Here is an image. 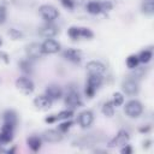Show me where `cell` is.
Wrapping results in <instances>:
<instances>
[{"label":"cell","mask_w":154,"mask_h":154,"mask_svg":"<svg viewBox=\"0 0 154 154\" xmlns=\"http://www.w3.org/2000/svg\"><path fill=\"white\" fill-rule=\"evenodd\" d=\"M102 83V76L100 75H89L87 84H85V95L91 99L94 96V94L96 93V90L99 89V87Z\"/></svg>","instance_id":"1"},{"label":"cell","mask_w":154,"mask_h":154,"mask_svg":"<svg viewBox=\"0 0 154 154\" xmlns=\"http://www.w3.org/2000/svg\"><path fill=\"white\" fill-rule=\"evenodd\" d=\"M125 113L128 117L130 118H137L142 114L143 112V106L138 100H130L126 102L125 108H124Z\"/></svg>","instance_id":"2"},{"label":"cell","mask_w":154,"mask_h":154,"mask_svg":"<svg viewBox=\"0 0 154 154\" xmlns=\"http://www.w3.org/2000/svg\"><path fill=\"white\" fill-rule=\"evenodd\" d=\"M38 12H40L41 17L46 22H53L59 16V11L54 6H52V5H42V6H40Z\"/></svg>","instance_id":"3"},{"label":"cell","mask_w":154,"mask_h":154,"mask_svg":"<svg viewBox=\"0 0 154 154\" xmlns=\"http://www.w3.org/2000/svg\"><path fill=\"white\" fill-rule=\"evenodd\" d=\"M65 105L67 107H70V109L77 108L82 106V100L81 96L78 94V91L76 89H70L65 96Z\"/></svg>","instance_id":"4"},{"label":"cell","mask_w":154,"mask_h":154,"mask_svg":"<svg viewBox=\"0 0 154 154\" xmlns=\"http://www.w3.org/2000/svg\"><path fill=\"white\" fill-rule=\"evenodd\" d=\"M16 87H17V89L19 91H22L25 95L31 94L34 91V89H35L34 82L30 78H28V77H19L16 81Z\"/></svg>","instance_id":"5"},{"label":"cell","mask_w":154,"mask_h":154,"mask_svg":"<svg viewBox=\"0 0 154 154\" xmlns=\"http://www.w3.org/2000/svg\"><path fill=\"white\" fill-rule=\"evenodd\" d=\"M38 32H40L41 36H43L46 38H52L58 34V28L52 22H46L45 24H42L40 26Z\"/></svg>","instance_id":"6"},{"label":"cell","mask_w":154,"mask_h":154,"mask_svg":"<svg viewBox=\"0 0 154 154\" xmlns=\"http://www.w3.org/2000/svg\"><path fill=\"white\" fill-rule=\"evenodd\" d=\"M129 134H128V131H125V130H120L117 135H116V137H113L111 141H109V143H108V147L109 148H114V147H119V146H124V144H126L128 142H129Z\"/></svg>","instance_id":"7"},{"label":"cell","mask_w":154,"mask_h":154,"mask_svg":"<svg viewBox=\"0 0 154 154\" xmlns=\"http://www.w3.org/2000/svg\"><path fill=\"white\" fill-rule=\"evenodd\" d=\"M25 53H26L28 58H31V59H38L45 54L42 51V46L37 42H32V43L28 45L25 48Z\"/></svg>","instance_id":"8"},{"label":"cell","mask_w":154,"mask_h":154,"mask_svg":"<svg viewBox=\"0 0 154 154\" xmlns=\"http://www.w3.org/2000/svg\"><path fill=\"white\" fill-rule=\"evenodd\" d=\"M87 71H88L89 75H100V76H102L106 71V66L101 61L91 60L87 64Z\"/></svg>","instance_id":"9"},{"label":"cell","mask_w":154,"mask_h":154,"mask_svg":"<svg viewBox=\"0 0 154 154\" xmlns=\"http://www.w3.org/2000/svg\"><path fill=\"white\" fill-rule=\"evenodd\" d=\"M122 89L126 95H136L138 93V83L132 79V78H128L122 83Z\"/></svg>","instance_id":"10"},{"label":"cell","mask_w":154,"mask_h":154,"mask_svg":"<svg viewBox=\"0 0 154 154\" xmlns=\"http://www.w3.org/2000/svg\"><path fill=\"white\" fill-rule=\"evenodd\" d=\"M42 138L49 143H57L63 140V132L55 129H48L42 134Z\"/></svg>","instance_id":"11"},{"label":"cell","mask_w":154,"mask_h":154,"mask_svg":"<svg viewBox=\"0 0 154 154\" xmlns=\"http://www.w3.org/2000/svg\"><path fill=\"white\" fill-rule=\"evenodd\" d=\"M41 46H42L43 53H46V54H54V53L59 52V49H60V43L53 38L45 40V42Z\"/></svg>","instance_id":"12"},{"label":"cell","mask_w":154,"mask_h":154,"mask_svg":"<svg viewBox=\"0 0 154 154\" xmlns=\"http://www.w3.org/2000/svg\"><path fill=\"white\" fill-rule=\"evenodd\" d=\"M93 120H94V116H93L91 111L85 109V111H83V112H81L78 114V124L83 129L89 128L93 124Z\"/></svg>","instance_id":"13"},{"label":"cell","mask_w":154,"mask_h":154,"mask_svg":"<svg viewBox=\"0 0 154 154\" xmlns=\"http://www.w3.org/2000/svg\"><path fill=\"white\" fill-rule=\"evenodd\" d=\"M34 105L36 108L46 111V109L52 107V100L47 95H38L34 99Z\"/></svg>","instance_id":"14"},{"label":"cell","mask_w":154,"mask_h":154,"mask_svg":"<svg viewBox=\"0 0 154 154\" xmlns=\"http://www.w3.org/2000/svg\"><path fill=\"white\" fill-rule=\"evenodd\" d=\"M45 95H47L52 101L53 100H59L63 96V90L58 84H49L46 88V94Z\"/></svg>","instance_id":"15"},{"label":"cell","mask_w":154,"mask_h":154,"mask_svg":"<svg viewBox=\"0 0 154 154\" xmlns=\"http://www.w3.org/2000/svg\"><path fill=\"white\" fill-rule=\"evenodd\" d=\"M63 57H64L66 60L71 61V63H79L81 59H82V53H81V51H78V49L69 48V49L64 51Z\"/></svg>","instance_id":"16"},{"label":"cell","mask_w":154,"mask_h":154,"mask_svg":"<svg viewBox=\"0 0 154 154\" xmlns=\"http://www.w3.org/2000/svg\"><path fill=\"white\" fill-rule=\"evenodd\" d=\"M13 130L14 128L8 125H2V129L0 131V143H8L13 140Z\"/></svg>","instance_id":"17"},{"label":"cell","mask_w":154,"mask_h":154,"mask_svg":"<svg viewBox=\"0 0 154 154\" xmlns=\"http://www.w3.org/2000/svg\"><path fill=\"white\" fill-rule=\"evenodd\" d=\"M17 122H18L17 113H16L13 109H7V111H5V113H4V124H5V125L16 128Z\"/></svg>","instance_id":"18"},{"label":"cell","mask_w":154,"mask_h":154,"mask_svg":"<svg viewBox=\"0 0 154 154\" xmlns=\"http://www.w3.org/2000/svg\"><path fill=\"white\" fill-rule=\"evenodd\" d=\"M26 144H28V147H29L32 152H37V150H40L41 144H42L41 137H38V136H30V137H28Z\"/></svg>","instance_id":"19"},{"label":"cell","mask_w":154,"mask_h":154,"mask_svg":"<svg viewBox=\"0 0 154 154\" xmlns=\"http://www.w3.org/2000/svg\"><path fill=\"white\" fill-rule=\"evenodd\" d=\"M87 11L90 13V14H99L102 12L101 10V5L100 2L97 1H90L87 4Z\"/></svg>","instance_id":"20"},{"label":"cell","mask_w":154,"mask_h":154,"mask_svg":"<svg viewBox=\"0 0 154 154\" xmlns=\"http://www.w3.org/2000/svg\"><path fill=\"white\" fill-rule=\"evenodd\" d=\"M137 57H138L140 63L147 64V63H149V61H150V59H152V57H153V53H152V51H150V49H144V51L140 52V54H138Z\"/></svg>","instance_id":"21"},{"label":"cell","mask_w":154,"mask_h":154,"mask_svg":"<svg viewBox=\"0 0 154 154\" xmlns=\"http://www.w3.org/2000/svg\"><path fill=\"white\" fill-rule=\"evenodd\" d=\"M114 105H113V102L112 101H107V102H105L103 103V106H102V113L105 114V116H107V117H112L113 114H114Z\"/></svg>","instance_id":"22"},{"label":"cell","mask_w":154,"mask_h":154,"mask_svg":"<svg viewBox=\"0 0 154 154\" xmlns=\"http://www.w3.org/2000/svg\"><path fill=\"white\" fill-rule=\"evenodd\" d=\"M140 64V60H138V57L136 54H131L126 58V66L131 70H134L135 67H137Z\"/></svg>","instance_id":"23"},{"label":"cell","mask_w":154,"mask_h":154,"mask_svg":"<svg viewBox=\"0 0 154 154\" xmlns=\"http://www.w3.org/2000/svg\"><path fill=\"white\" fill-rule=\"evenodd\" d=\"M73 116V111L72 109H65V111H61L60 113H58V114H55V120L58 122V120H61V119H69V118H71Z\"/></svg>","instance_id":"24"},{"label":"cell","mask_w":154,"mask_h":154,"mask_svg":"<svg viewBox=\"0 0 154 154\" xmlns=\"http://www.w3.org/2000/svg\"><path fill=\"white\" fill-rule=\"evenodd\" d=\"M142 11H143L146 14H153V13H154V2H153L152 0L146 1V2L142 5Z\"/></svg>","instance_id":"25"},{"label":"cell","mask_w":154,"mask_h":154,"mask_svg":"<svg viewBox=\"0 0 154 154\" xmlns=\"http://www.w3.org/2000/svg\"><path fill=\"white\" fill-rule=\"evenodd\" d=\"M112 102H113V105H114L116 107L122 106V105L124 103V96H123V94H122V93H114V94H113V100H112Z\"/></svg>","instance_id":"26"},{"label":"cell","mask_w":154,"mask_h":154,"mask_svg":"<svg viewBox=\"0 0 154 154\" xmlns=\"http://www.w3.org/2000/svg\"><path fill=\"white\" fill-rule=\"evenodd\" d=\"M19 67L24 73H30L32 71V67H31V64L29 63V60H22L19 63Z\"/></svg>","instance_id":"27"},{"label":"cell","mask_w":154,"mask_h":154,"mask_svg":"<svg viewBox=\"0 0 154 154\" xmlns=\"http://www.w3.org/2000/svg\"><path fill=\"white\" fill-rule=\"evenodd\" d=\"M72 124H73V123H72L71 120L65 119V122H63V123H60V124H59L58 130H59L60 132H63V134H64V132H66V131H67V130H69V129L72 126Z\"/></svg>","instance_id":"28"},{"label":"cell","mask_w":154,"mask_h":154,"mask_svg":"<svg viewBox=\"0 0 154 154\" xmlns=\"http://www.w3.org/2000/svg\"><path fill=\"white\" fill-rule=\"evenodd\" d=\"M67 35H69L71 38H73V40L78 38V37H79V28H78V26H71V28H69Z\"/></svg>","instance_id":"29"},{"label":"cell","mask_w":154,"mask_h":154,"mask_svg":"<svg viewBox=\"0 0 154 154\" xmlns=\"http://www.w3.org/2000/svg\"><path fill=\"white\" fill-rule=\"evenodd\" d=\"M94 36L93 31L88 28H79V37H84V38H91Z\"/></svg>","instance_id":"30"},{"label":"cell","mask_w":154,"mask_h":154,"mask_svg":"<svg viewBox=\"0 0 154 154\" xmlns=\"http://www.w3.org/2000/svg\"><path fill=\"white\" fill-rule=\"evenodd\" d=\"M8 34H10V36H12V38H14V40H18V38H20L23 35H22V32L19 31V30H17V29H14V28H12V29H10V31H8Z\"/></svg>","instance_id":"31"},{"label":"cell","mask_w":154,"mask_h":154,"mask_svg":"<svg viewBox=\"0 0 154 154\" xmlns=\"http://www.w3.org/2000/svg\"><path fill=\"white\" fill-rule=\"evenodd\" d=\"M6 16H7L6 8L4 6H0V24H2V23L6 22Z\"/></svg>","instance_id":"32"},{"label":"cell","mask_w":154,"mask_h":154,"mask_svg":"<svg viewBox=\"0 0 154 154\" xmlns=\"http://www.w3.org/2000/svg\"><path fill=\"white\" fill-rule=\"evenodd\" d=\"M60 1H61L63 6H64V7H66V8L72 10V8H73V6H75V1H73V0H60Z\"/></svg>","instance_id":"33"},{"label":"cell","mask_w":154,"mask_h":154,"mask_svg":"<svg viewBox=\"0 0 154 154\" xmlns=\"http://www.w3.org/2000/svg\"><path fill=\"white\" fill-rule=\"evenodd\" d=\"M100 5H101V10L102 11H109L111 8H112V4L109 2V1H103V2H100Z\"/></svg>","instance_id":"34"},{"label":"cell","mask_w":154,"mask_h":154,"mask_svg":"<svg viewBox=\"0 0 154 154\" xmlns=\"http://www.w3.org/2000/svg\"><path fill=\"white\" fill-rule=\"evenodd\" d=\"M120 152H122V154H131V153H132V148L126 143V144L123 146V148H122Z\"/></svg>","instance_id":"35"},{"label":"cell","mask_w":154,"mask_h":154,"mask_svg":"<svg viewBox=\"0 0 154 154\" xmlns=\"http://www.w3.org/2000/svg\"><path fill=\"white\" fill-rule=\"evenodd\" d=\"M45 122L46 123H48V124H52V123H55L57 120H55V114H52V116H49V117H47L46 119H45Z\"/></svg>","instance_id":"36"},{"label":"cell","mask_w":154,"mask_h":154,"mask_svg":"<svg viewBox=\"0 0 154 154\" xmlns=\"http://www.w3.org/2000/svg\"><path fill=\"white\" fill-rule=\"evenodd\" d=\"M0 59H1V60H4L6 64L8 63V55H7L5 52H0Z\"/></svg>","instance_id":"37"},{"label":"cell","mask_w":154,"mask_h":154,"mask_svg":"<svg viewBox=\"0 0 154 154\" xmlns=\"http://www.w3.org/2000/svg\"><path fill=\"white\" fill-rule=\"evenodd\" d=\"M0 153H7V150H6V149H4L2 147H0Z\"/></svg>","instance_id":"38"},{"label":"cell","mask_w":154,"mask_h":154,"mask_svg":"<svg viewBox=\"0 0 154 154\" xmlns=\"http://www.w3.org/2000/svg\"><path fill=\"white\" fill-rule=\"evenodd\" d=\"M1 45H2V40H1V37H0V47H1Z\"/></svg>","instance_id":"39"}]
</instances>
